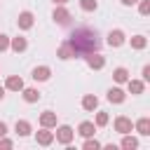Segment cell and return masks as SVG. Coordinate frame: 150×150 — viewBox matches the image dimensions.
<instances>
[{
    "label": "cell",
    "mask_w": 150,
    "mask_h": 150,
    "mask_svg": "<svg viewBox=\"0 0 150 150\" xmlns=\"http://www.w3.org/2000/svg\"><path fill=\"white\" fill-rule=\"evenodd\" d=\"M73 138H75L73 127H68V124L56 127V131H54V141H56V143H61V145H70V141H73Z\"/></svg>",
    "instance_id": "2"
},
{
    "label": "cell",
    "mask_w": 150,
    "mask_h": 150,
    "mask_svg": "<svg viewBox=\"0 0 150 150\" xmlns=\"http://www.w3.org/2000/svg\"><path fill=\"white\" fill-rule=\"evenodd\" d=\"M14 131H16L19 136H28V134L33 131V127H30V122H28V120H16V124H14Z\"/></svg>",
    "instance_id": "19"
},
{
    "label": "cell",
    "mask_w": 150,
    "mask_h": 150,
    "mask_svg": "<svg viewBox=\"0 0 150 150\" xmlns=\"http://www.w3.org/2000/svg\"><path fill=\"white\" fill-rule=\"evenodd\" d=\"M21 91H23V101H26V103H38L40 96H42V94H40L38 89H33V87H23Z\"/></svg>",
    "instance_id": "15"
},
{
    "label": "cell",
    "mask_w": 150,
    "mask_h": 150,
    "mask_svg": "<svg viewBox=\"0 0 150 150\" xmlns=\"http://www.w3.org/2000/svg\"><path fill=\"white\" fill-rule=\"evenodd\" d=\"M108 120H110V117H108V112H96V122H94V124H96V127H105V124H108Z\"/></svg>",
    "instance_id": "27"
},
{
    "label": "cell",
    "mask_w": 150,
    "mask_h": 150,
    "mask_svg": "<svg viewBox=\"0 0 150 150\" xmlns=\"http://www.w3.org/2000/svg\"><path fill=\"white\" fill-rule=\"evenodd\" d=\"M82 148H84V150H98V148H101V143H98L96 138H91V136H89V138L84 141V145H82Z\"/></svg>",
    "instance_id": "25"
},
{
    "label": "cell",
    "mask_w": 150,
    "mask_h": 150,
    "mask_svg": "<svg viewBox=\"0 0 150 150\" xmlns=\"http://www.w3.org/2000/svg\"><path fill=\"white\" fill-rule=\"evenodd\" d=\"M110 47H122L124 42H127V35H124V30H120V28H115V30H110L108 33V40H105Z\"/></svg>",
    "instance_id": "5"
},
{
    "label": "cell",
    "mask_w": 150,
    "mask_h": 150,
    "mask_svg": "<svg viewBox=\"0 0 150 150\" xmlns=\"http://www.w3.org/2000/svg\"><path fill=\"white\" fill-rule=\"evenodd\" d=\"M122 136H124V138H122L120 145H122L124 150H136V148H138V141H136L134 136H129V134H122Z\"/></svg>",
    "instance_id": "23"
},
{
    "label": "cell",
    "mask_w": 150,
    "mask_h": 150,
    "mask_svg": "<svg viewBox=\"0 0 150 150\" xmlns=\"http://www.w3.org/2000/svg\"><path fill=\"white\" fill-rule=\"evenodd\" d=\"M5 134H7V124H5V122H0V138H2Z\"/></svg>",
    "instance_id": "31"
},
{
    "label": "cell",
    "mask_w": 150,
    "mask_h": 150,
    "mask_svg": "<svg viewBox=\"0 0 150 150\" xmlns=\"http://www.w3.org/2000/svg\"><path fill=\"white\" fill-rule=\"evenodd\" d=\"M52 19H54V21H56L59 26H66V23H70V19H73V16H70V12H68V9L63 7V5H59V7L54 9Z\"/></svg>",
    "instance_id": "4"
},
{
    "label": "cell",
    "mask_w": 150,
    "mask_h": 150,
    "mask_svg": "<svg viewBox=\"0 0 150 150\" xmlns=\"http://www.w3.org/2000/svg\"><path fill=\"white\" fill-rule=\"evenodd\" d=\"M35 141H38V145H52L54 143V131L42 127L40 131H35Z\"/></svg>",
    "instance_id": "6"
},
{
    "label": "cell",
    "mask_w": 150,
    "mask_h": 150,
    "mask_svg": "<svg viewBox=\"0 0 150 150\" xmlns=\"http://www.w3.org/2000/svg\"><path fill=\"white\" fill-rule=\"evenodd\" d=\"M120 2H122V5H127V7H131V5H136L138 0H120Z\"/></svg>",
    "instance_id": "32"
},
{
    "label": "cell",
    "mask_w": 150,
    "mask_h": 150,
    "mask_svg": "<svg viewBox=\"0 0 150 150\" xmlns=\"http://www.w3.org/2000/svg\"><path fill=\"white\" fill-rule=\"evenodd\" d=\"M150 80V66H143V82Z\"/></svg>",
    "instance_id": "30"
},
{
    "label": "cell",
    "mask_w": 150,
    "mask_h": 150,
    "mask_svg": "<svg viewBox=\"0 0 150 150\" xmlns=\"http://www.w3.org/2000/svg\"><path fill=\"white\" fill-rule=\"evenodd\" d=\"M16 26H19L21 30L33 28V14H30V12H21V14H19V19H16Z\"/></svg>",
    "instance_id": "12"
},
{
    "label": "cell",
    "mask_w": 150,
    "mask_h": 150,
    "mask_svg": "<svg viewBox=\"0 0 150 150\" xmlns=\"http://www.w3.org/2000/svg\"><path fill=\"white\" fill-rule=\"evenodd\" d=\"M68 0H54V5H66Z\"/></svg>",
    "instance_id": "33"
},
{
    "label": "cell",
    "mask_w": 150,
    "mask_h": 150,
    "mask_svg": "<svg viewBox=\"0 0 150 150\" xmlns=\"http://www.w3.org/2000/svg\"><path fill=\"white\" fill-rule=\"evenodd\" d=\"M127 89H129V94H134V96H138V94H143L145 91V82L143 80H127Z\"/></svg>",
    "instance_id": "10"
},
{
    "label": "cell",
    "mask_w": 150,
    "mask_h": 150,
    "mask_svg": "<svg viewBox=\"0 0 150 150\" xmlns=\"http://www.w3.org/2000/svg\"><path fill=\"white\" fill-rule=\"evenodd\" d=\"M56 56H59V59H63V61H66V59H75V56H73V49H70V45H68V42H63V45L56 49Z\"/></svg>",
    "instance_id": "22"
},
{
    "label": "cell",
    "mask_w": 150,
    "mask_h": 150,
    "mask_svg": "<svg viewBox=\"0 0 150 150\" xmlns=\"http://www.w3.org/2000/svg\"><path fill=\"white\" fill-rule=\"evenodd\" d=\"M9 47L19 54V52H26L28 49V40L26 38H21V35H16V38H9Z\"/></svg>",
    "instance_id": "13"
},
{
    "label": "cell",
    "mask_w": 150,
    "mask_h": 150,
    "mask_svg": "<svg viewBox=\"0 0 150 150\" xmlns=\"http://www.w3.org/2000/svg\"><path fill=\"white\" fill-rule=\"evenodd\" d=\"M12 145H14V143H12L9 138H5V136L0 138V148H12Z\"/></svg>",
    "instance_id": "29"
},
{
    "label": "cell",
    "mask_w": 150,
    "mask_h": 150,
    "mask_svg": "<svg viewBox=\"0 0 150 150\" xmlns=\"http://www.w3.org/2000/svg\"><path fill=\"white\" fill-rule=\"evenodd\" d=\"M82 108H84L87 112H94V110L98 108V98H96L94 94H87V96L82 98Z\"/></svg>",
    "instance_id": "18"
},
{
    "label": "cell",
    "mask_w": 150,
    "mask_h": 150,
    "mask_svg": "<svg viewBox=\"0 0 150 150\" xmlns=\"http://www.w3.org/2000/svg\"><path fill=\"white\" fill-rule=\"evenodd\" d=\"M84 59H87V66H89V68H94V70H101V68L105 66V59H103L98 52H91V54H87Z\"/></svg>",
    "instance_id": "7"
},
{
    "label": "cell",
    "mask_w": 150,
    "mask_h": 150,
    "mask_svg": "<svg viewBox=\"0 0 150 150\" xmlns=\"http://www.w3.org/2000/svg\"><path fill=\"white\" fill-rule=\"evenodd\" d=\"M124 98H127V94H124V89H120V87H112V89L108 91V101H110V103H124Z\"/></svg>",
    "instance_id": "16"
},
{
    "label": "cell",
    "mask_w": 150,
    "mask_h": 150,
    "mask_svg": "<svg viewBox=\"0 0 150 150\" xmlns=\"http://www.w3.org/2000/svg\"><path fill=\"white\" fill-rule=\"evenodd\" d=\"M112 80H115L117 84H124V82L129 80V70H127V68H122V66H120V68H115V70H112Z\"/></svg>",
    "instance_id": "20"
},
{
    "label": "cell",
    "mask_w": 150,
    "mask_h": 150,
    "mask_svg": "<svg viewBox=\"0 0 150 150\" xmlns=\"http://www.w3.org/2000/svg\"><path fill=\"white\" fill-rule=\"evenodd\" d=\"M2 96H5V87H0V101H2Z\"/></svg>",
    "instance_id": "34"
},
{
    "label": "cell",
    "mask_w": 150,
    "mask_h": 150,
    "mask_svg": "<svg viewBox=\"0 0 150 150\" xmlns=\"http://www.w3.org/2000/svg\"><path fill=\"white\" fill-rule=\"evenodd\" d=\"M77 134H80L82 138H89V136H94V134H96V124H94V122H80Z\"/></svg>",
    "instance_id": "14"
},
{
    "label": "cell",
    "mask_w": 150,
    "mask_h": 150,
    "mask_svg": "<svg viewBox=\"0 0 150 150\" xmlns=\"http://www.w3.org/2000/svg\"><path fill=\"white\" fill-rule=\"evenodd\" d=\"M73 49V56H87L91 52H98L101 47V40H98V33L87 28V26H80L70 33V38L66 40Z\"/></svg>",
    "instance_id": "1"
},
{
    "label": "cell",
    "mask_w": 150,
    "mask_h": 150,
    "mask_svg": "<svg viewBox=\"0 0 150 150\" xmlns=\"http://www.w3.org/2000/svg\"><path fill=\"white\" fill-rule=\"evenodd\" d=\"M40 127L54 129V127H56V112H52V110H45V112L40 115Z\"/></svg>",
    "instance_id": "11"
},
{
    "label": "cell",
    "mask_w": 150,
    "mask_h": 150,
    "mask_svg": "<svg viewBox=\"0 0 150 150\" xmlns=\"http://www.w3.org/2000/svg\"><path fill=\"white\" fill-rule=\"evenodd\" d=\"M134 129L141 136H150V117H141L138 122H134Z\"/></svg>",
    "instance_id": "17"
},
{
    "label": "cell",
    "mask_w": 150,
    "mask_h": 150,
    "mask_svg": "<svg viewBox=\"0 0 150 150\" xmlns=\"http://www.w3.org/2000/svg\"><path fill=\"white\" fill-rule=\"evenodd\" d=\"M7 49H9V38L0 35V52H7Z\"/></svg>",
    "instance_id": "28"
},
{
    "label": "cell",
    "mask_w": 150,
    "mask_h": 150,
    "mask_svg": "<svg viewBox=\"0 0 150 150\" xmlns=\"http://www.w3.org/2000/svg\"><path fill=\"white\" fill-rule=\"evenodd\" d=\"M129 45H131V49H145L148 47V38L145 35H134L129 40Z\"/></svg>",
    "instance_id": "21"
},
{
    "label": "cell",
    "mask_w": 150,
    "mask_h": 150,
    "mask_svg": "<svg viewBox=\"0 0 150 150\" xmlns=\"http://www.w3.org/2000/svg\"><path fill=\"white\" fill-rule=\"evenodd\" d=\"M5 89H9V91H21V89H23V80H21L19 75H9V77L5 80Z\"/></svg>",
    "instance_id": "9"
},
{
    "label": "cell",
    "mask_w": 150,
    "mask_h": 150,
    "mask_svg": "<svg viewBox=\"0 0 150 150\" xmlns=\"http://www.w3.org/2000/svg\"><path fill=\"white\" fill-rule=\"evenodd\" d=\"M112 127H115V131H117V134H131V131H134V122H131L127 115H120V117H115Z\"/></svg>",
    "instance_id": "3"
},
{
    "label": "cell",
    "mask_w": 150,
    "mask_h": 150,
    "mask_svg": "<svg viewBox=\"0 0 150 150\" xmlns=\"http://www.w3.org/2000/svg\"><path fill=\"white\" fill-rule=\"evenodd\" d=\"M80 7H82L84 12H96L98 2H96V0H80Z\"/></svg>",
    "instance_id": "24"
},
{
    "label": "cell",
    "mask_w": 150,
    "mask_h": 150,
    "mask_svg": "<svg viewBox=\"0 0 150 150\" xmlns=\"http://www.w3.org/2000/svg\"><path fill=\"white\" fill-rule=\"evenodd\" d=\"M52 77V68L49 66H38V68H33V80L35 82H45V80H49Z\"/></svg>",
    "instance_id": "8"
},
{
    "label": "cell",
    "mask_w": 150,
    "mask_h": 150,
    "mask_svg": "<svg viewBox=\"0 0 150 150\" xmlns=\"http://www.w3.org/2000/svg\"><path fill=\"white\" fill-rule=\"evenodd\" d=\"M138 12L143 16H148L150 14V0H138Z\"/></svg>",
    "instance_id": "26"
}]
</instances>
